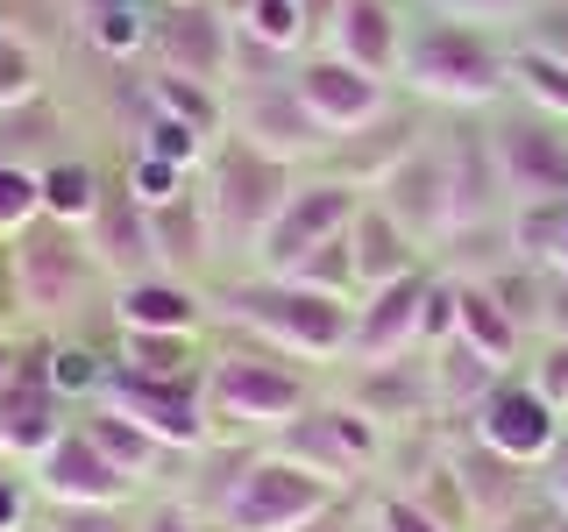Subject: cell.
<instances>
[{"instance_id":"cell-56","label":"cell","mask_w":568,"mask_h":532,"mask_svg":"<svg viewBox=\"0 0 568 532\" xmlns=\"http://www.w3.org/2000/svg\"><path fill=\"white\" fill-rule=\"evenodd\" d=\"M171 8H185V0H171Z\"/></svg>"},{"instance_id":"cell-6","label":"cell","mask_w":568,"mask_h":532,"mask_svg":"<svg viewBox=\"0 0 568 532\" xmlns=\"http://www.w3.org/2000/svg\"><path fill=\"white\" fill-rule=\"evenodd\" d=\"M8 277H14V298H22L36 319H58V313H71V298L93 291L100 256H93V242H85L79 227L29 221L22 235H14V248H8Z\"/></svg>"},{"instance_id":"cell-41","label":"cell","mask_w":568,"mask_h":532,"mask_svg":"<svg viewBox=\"0 0 568 532\" xmlns=\"http://www.w3.org/2000/svg\"><path fill=\"white\" fill-rule=\"evenodd\" d=\"M185 185H192V171L164 164V156H150V150H135V156H129V192H135L142 206H171Z\"/></svg>"},{"instance_id":"cell-36","label":"cell","mask_w":568,"mask_h":532,"mask_svg":"<svg viewBox=\"0 0 568 532\" xmlns=\"http://www.w3.org/2000/svg\"><path fill=\"white\" fill-rule=\"evenodd\" d=\"M511 79L526 85V100L540 106V114H555L561 129H568V58H555V50L532 43L526 58H511Z\"/></svg>"},{"instance_id":"cell-7","label":"cell","mask_w":568,"mask_h":532,"mask_svg":"<svg viewBox=\"0 0 568 532\" xmlns=\"http://www.w3.org/2000/svg\"><path fill=\"white\" fill-rule=\"evenodd\" d=\"M100 405H114L121 419H135L142 433H156L178 454H200L213 448V419H206V390L200 377H135V369H106Z\"/></svg>"},{"instance_id":"cell-27","label":"cell","mask_w":568,"mask_h":532,"mask_svg":"<svg viewBox=\"0 0 568 532\" xmlns=\"http://www.w3.org/2000/svg\"><path fill=\"white\" fill-rule=\"evenodd\" d=\"M426 383H434L440 412H476V405L505 383V369H497L490 355H476L469 341H440V348H426Z\"/></svg>"},{"instance_id":"cell-48","label":"cell","mask_w":568,"mask_h":532,"mask_svg":"<svg viewBox=\"0 0 568 532\" xmlns=\"http://www.w3.org/2000/svg\"><path fill=\"white\" fill-rule=\"evenodd\" d=\"M135 532H213V525L200 519V511H185V504H156Z\"/></svg>"},{"instance_id":"cell-24","label":"cell","mask_w":568,"mask_h":532,"mask_svg":"<svg viewBox=\"0 0 568 532\" xmlns=\"http://www.w3.org/2000/svg\"><path fill=\"white\" fill-rule=\"evenodd\" d=\"M79 426H85V433H93V448H100L106 461H114V469L129 475L135 490H142V483H156V475H164L171 461H192V454L164 448V440H156V433H142L135 419H121L114 405H100V398H93V405H79Z\"/></svg>"},{"instance_id":"cell-2","label":"cell","mask_w":568,"mask_h":532,"mask_svg":"<svg viewBox=\"0 0 568 532\" xmlns=\"http://www.w3.org/2000/svg\"><path fill=\"white\" fill-rule=\"evenodd\" d=\"M398 79L413 85L419 100H440V106H462V114H469V106H490L511 85V64L476 22H448V14H440V22H419L405 35Z\"/></svg>"},{"instance_id":"cell-30","label":"cell","mask_w":568,"mask_h":532,"mask_svg":"<svg viewBox=\"0 0 568 532\" xmlns=\"http://www.w3.org/2000/svg\"><path fill=\"white\" fill-rule=\"evenodd\" d=\"M511 227V256L526 263V270H555V263L568 256V206L561 200H526L505 213Z\"/></svg>"},{"instance_id":"cell-4","label":"cell","mask_w":568,"mask_h":532,"mask_svg":"<svg viewBox=\"0 0 568 532\" xmlns=\"http://www.w3.org/2000/svg\"><path fill=\"white\" fill-rule=\"evenodd\" d=\"M327 511H342V483H327V475L284 461L277 448H263V454H248L227 504L213 511V532H306Z\"/></svg>"},{"instance_id":"cell-54","label":"cell","mask_w":568,"mask_h":532,"mask_svg":"<svg viewBox=\"0 0 568 532\" xmlns=\"http://www.w3.org/2000/svg\"><path fill=\"white\" fill-rule=\"evenodd\" d=\"M85 8H114V0H85Z\"/></svg>"},{"instance_id":"cell-50","label":"cell","mask_w":568,"mask_h":532,"mask_svg":"<svg viewBox=\"0 0 568 532\" xmlns=\"http://www.w3.org/2000/svg\"><path fill=\"white\" fill-rule=\"evenodd\" d=\"M540 490H547V497H555V504L568 511V426H561L555 454H547V469H540Z\"/></svg>"},{"instance_id":"cell-43","label":"cell","mask_w":568,"mask_h":532,"mask_svg":"<svg viewBox=\"0 0 568 532\" xmlns=\"http://www.w3.org/2000/svg\"><path fill=\"white\" fill-rule=\"evenodd\" d=\"M526 383H532V390H540V398L568 419V334H555V341L540 348V362H532V377H526Z\"/></svg>"},{"instance_id":"cell-35","label":"cell","mask_w":568,"mask_h":532,"mask_svg":"<svg viewBox=\"0 0 568 532\" xmlns=\"http://www.w3.org/2000/svg\"><path fill=\"white\" fill-rule=\"evenodd\" d=\"M235 29H248L256 43L284 50V58H298V50L313 43V29H306V0H248Z\"/></svg>"},{"instance_id":"cell-12","label":"cell","mask_w":568,"mask_h":532,"mask_svg":"<svg viewBox=\"0 0 568 532\" xmlns=\"http://www.w3.org/2000/svg\"><path fill=\"white\" fill-rule=\"evenodd\" d=\"M235 142H248V150H263V156H277V164H292V171L334 150V135L306 114V100H298L292 79L242 85V100H235Z\"/></svg>"},{"instance_id":"cell-25","label":"cell","mask_w":568,"mask_h":532,"mask_svg":"<svg viewBox=\"0 0 568 532\" xmlns=\"http://www.w3.org/2000/svg\"><path fill=\"white\" fill-rule=\"evenodd\" d=\"M455 341H469L476 355H490L511 377V362H519V348H526V327L497 306V291L484 277H455Z\"/></svg>"},{"instance_id":"cell-20","label":"cell","mask_w":568,"mask_h":532,"mask_svg":"<svg viewBox=\"0 0 568 532\" xmlns=\"http://www.w3.org/2000/svg\"><path fill=\"white\" fill-rule=\"evenodd\" d=\"M227 43H235V22H221L206 0H185V8H171V22H156L164 71H185L200 85H227Z\"/></svg>"},{"instance_id":"cell-38","label":"cell","mask_w":568,"mask_h":532,"mask_svg":"<svg viewBox=\"0 0 568 532\" xmlns=\"http://www.w3.org/2000/svg\"><path fill=\"white\" fill-rule=\"evenodd\" d=\"M320 419H327V426H334V440H342V448L355 454V469H369V461L384 454V419H369L363 405L327 398V405H320Z\"/></svg>"},{"instance_id":"cell-42","label":"cell","mask_w":568,"mask_h":532,"mask_svg":"<svg viewBox=\"0 0 568 532\" xmlns=\"http://www.w3.org/2000/svg\"><path fill=\"white\" fill-rule=\"evenodd\" d=\"M129 504H43V532H135Z\"/></svg>"},{"instance_id":"cell-53","label":"cell","mask_w":568,"mask_h":532,"mask_svg":"<svg viewBox=\"0 0 568 532\" xmlns=\"http://www.w3.org/2000/svg\"><path fill=\"white\" fill-rule=\"evenodd\" d=\"M306 532H348V525H342V511H327V519H320V525H306Z\"/></svg>"},{"instance_id":"cell-18","label":"cell","mask_w":568,"mask_h":532,"mask_svg":"<svg viewBox=\"0 0 568 532\" xmlns=\"http://www.w3.org/2000/svg\"><path fill=\"white\" fill-rule=\"evenodd\" d=\"M85 242H93L100 270L114 284H135V277H164V263H156V235H150V206L135 200L129 185L106 192L93 227H85Z\"/></svg>"},{"instance_id":"cell-34","label":"cell","mask_w":568,"mask_h":532,"mask_svg":"<svg viewBox=\"0 0 568 532\" xmlns=\"http://www.w3.org/2000/svg\"><path fill=\"white\" fill-rule=\"evenodd\" d=\"M106 355H93L85 341H58V348H43V377H50V390H58L64 405H93L100 398V383H106Z\"/></svg>"},{"instance_id":"cell-47","label":"cell","mask_w":568,"mask_h":532,"mask_svg":"<svg viewBox=\"0 0 568 532\" xmlns=\"http://www.w3.org/2000/svg\"><path fill=\"white\" fill-rule=\"evenodd\" d=\"M448 22H505V14H526L532 0H434Z\"/></svg>"},{"instance_id":"cell-51","label":"cell","mask_w":568,"mask_h":532,"mask_svg":"<svg viewBox=\"0 0 568 532\" xmlns=\"http://www.w3.org/2000/svg\"><path fill=\"white\" fill-rule=\"evenodd\" d=\"M490 532H561V519H547V511H532V504H526V511H511V519H505V525H490Z\"/></svg>"},{"instance_id":"cell-37","label":"cell","mask_w":568,"mask_h":532,"mask_svg":"<svg viewBox=\"0 0 568 532\" xmlns=\"http://www.w3.org/2000/svg\"><path fill=\"white\" fill-rule=\"evenodd\" d=\"M85 35H93L106 58H135V50H150V43H156L150 14H142L135 0H114V8H85Z\"/></svg>"},{"instance_id":"cell-40","label":"cell","mask_w":568,"mask_h":532,"mask_svg":"<svg viewBox=\"0 0 568 532\" xmlns=\"http://www.w3.org/2000/svg\"><path fill=\"white\" fill-rule=\"evenodd\" d=\"M135 150H150V156H164V164H178V171H200L206 156H213V142L200 135V129H185V121H171V114H156L150 121V135L135 142Z\"/></svg>"},{"instance_id":"cell-28","label":"cell","mask_w":568,"mask_h":532,"mask_svg":"<svg viewBox=\"0 0 568 532\" xmlns=\"http://www.w3.org/2000/svg\"><path fill=\"white\" fill-rule=\"evenodd\" d=\"M36 185H43V221H64V227H79V235L93 227V213L106 200L100 171L85 164V156H58V164H43Z\"/></svg>"},{"instance_id":"cell-1","label":"cell","mask_w":568,"mask_h":532,"mask_svg":"<svg viewBox=\"0 0 568 532\" xmlns=\"http://www.w3.org/2000/svg\"><path fill=\"white\" fill-rule=\"evenodd\" d=\"M221 313L242 319L248 334H263L277 355H306V362H334L348 355V327H355V306L348 298H327V291H306L292 277H242L221 291Z\"/></svg>"},{"instance_id":"cell-23","label":"cell","mask_w":568,"mask_h":532,"mask_svg":"<svg viewBox=\"0 0 568 532\" xmlns=\"http://www.w3.org/2000/svg\"><path fill=\"white\" fill-rule=\"evenodd\" d=\"M348 256H355V298L363 291H377V284H390V277H413V270H426V248L405 235L398 221L377 206V200H363V213H355V227H348Z\"/></svg>"},{"instance_id":"cell-57","label":"cell","mask_w":568,"mask_h":532,"mask_svg":"<svg viewBox=\"0 0 568 532\" xmlns=\"http://www.w3.org/2000/svg\"><path fill=\"white\" fill-rule=\"evenodd\" d=\"M561 206H568V192H561Z\"/></svg>"},{"instance_id":"cell-33","label":"cell","mask_w":568,"mask_h":532,"mask_svg":"<svg viewBox=\"0 0 568 532\" xmlns=\"http://www.w3.org/2000/svg\"><path fill=\"white\" fill-rule=\"evenodd\" d=\"M121 369H135V377H206L200 348H192V334H121Z\"/></svg>"},{"instance_id":"cell-3","label":"cell","mask_w":568,"mask_h":532,"mask_svg":"<svg viewBox=\"0 0 568 532\" xmlns=\"http://www.w3.org/2000/svg\"><path fill=\"white\" fill-rule=\"evenodd\" d=\"M292 185H298L292 164L248 150V142H227L206 164V185H200L206 221H213V256H221V248H248V256H256L263 235H271V221L284 213V200H292Z\"/></svg>"},{"instance_id":"cell-46","label":"cell","mask_w":568,"mask_h":532,"mask_svg":"<svg viewBox=\"0 0 568 532\" xmlns=\"http://www.w3.org/2000/svg\"><path fill=\"white\" fill-rule=\"evenodd\" d=\"M22 100H36V58L22 43H8L0 50V106H22Z\"/></svg>"},{"instance_id":"cell-52","label":"cell","mask_w":568,"mask_h":532,"mask_svg":"<svg viewBox=\"0 0 568 532\" xmlns=\"http://www.w3.org/2000/svg\"><path fill=\"white\" fill-rule=\"evenodd\" d=\"M14 369H22V348H14V341H8V334H0V383H8V377H14Z\"/></svg>"},{"instance_id":"cell-9","label":"cell","mask_w":568,"mask_h":532,"mask_svg":"<svg viewBox=\"0 0 568 532\" xmlns=\"http://www.w3.org/2000/svg\"><path fill=\"white\" fill-rule=\"evenodd\" d=\"M369 200H377L419 248H440V242H448V227H455L448 156H440V142H413V150H405L398 164H390L377 185H369Z\"/></svg>"},{"instance_id":"cell-22","label":"cell","mask_w":568,"mask_h":532,"mask_svg":"<svg viewBox=\"0 0 568 532\" xmlns=\"http://www.w3.org/2000/svg\"><path fill=\"white\" fill-rule=\"evenodd\" d=\"M320 50H334V58L377 71V79H398V58H405V22L390 0H342V14H334V35Z\"/></svg>"},{"instance_id":"cell-49","label":"cell","mask_w":568,"mask_h":532,"mask_svg":"<svg viewBox=\"0 0 568 532\" xmlns=\"http://www.w3.org/2000/svg\"><path fill=\"white\" fill-rule=\"evenodd\" d=\"M540 327L547 334H568V277L547 270V298H540Z\"/></svg>"},{"instance_id":"cell-44","label":"cell","mask_w":568,"mask_h":532,"mask_svg":"<svg viewBox=\"0 0 568 532\" xmlns=\"http://www.w3.org/2000/svg\"><path fill=\"white\" fill-rule=\"evenodd\" d=\"M369 532H448L426 504L413 497H377V511H369Z\"/></svg>"},{"instance_id":"cell-16","label":"cell","mask_w":568,"mask_h":532,"mask_svg":"<svg viewBox=\"0 0 568 532\" xmlns=\"http://www.w3.org/2000/svg\"><path fill=\"white\" fill-rule=\"evenodd\" d=\"M440 156H448V200H455V227L505 221V213H511V192H505V171H497L490 129H476V121H455V129L440 135ZM455 227H448V235H455Z\"/></svg>"},{"instance_id":"cell-14","label":"cell","mask_w":568,"mask_h":532,"mask_svg":"<svg viewBox=\"0 0 568 532\" xmlns=\"http://www.w3.org/2000/svg\"><path fill=\"white\" fill-rule=\"evenodd\" d=\"M29 483H36L43 504H129V497H135V483L93 448V433H85L79 419H71L64 433L29 461Z\"/></svg>"},{"instance_id":"cell-39","label":"cell","mask_w":568,"mask_h":532,"mask_svg":"<svg viewBox=\"0 0 568 532\" xmlns=\"http://www.w3.org/2000/svg\"><path fill=\"white\" fill-rule=\"evenodd\" d=\"M29 221H43V185H36V171L0 156V242H14Z\"/></svg>"},{"instance_id":"cell-29","label":"cell","mask_w":568,"mask_h":532,"mask_svg":"<svg viewBox=\"0 0 568 532\" xmlns=\"http://www.w3.org/2000/svg\"><path fill=\"white\" fill-rule=\"evenodd\" d=\"M271 448H277L284 461H298V469H313V475H327V483H342V490L355 483V454L334 440V426L320 419V405H306L292 426H277Z\"/></svg>"},{"instance_id":"cell-55","label":"cell","mask_w":568,"mask_h":532,"mask_svg":"<svg viewBox=\"0 0 568 532\" xmlns=\"http://www.w3.org/2000/svg\"><path fill=\"white\" fill-rule=\"evenodd\" d=\"M555 270H561V277H568V256H561V263H555Z\"/></svg>"},{"instance_id":"cell-31","label":"cell","mask_w":568,"mask_h":532,"mask_svg":"<svg viewBox=\"0 0 568 532\" xmlns=\"http://www.w3.org/2000/svg\"><path fill=\"white\" fill-rule=\"evenodd\" d=\"M0 156L22 171L58 164V106L50 100H22V106H0Z\"/></svg>"},{"instance_id":"cell-8","label":"cell","mask_w":568,"mask_h":532,"mask_svg":"<svg viewBox=\"0 0 568 532\" xmlns=\"http://www.w3.org/2000/svg\"><path fill=\"white\" fill-rule=\"evenodd\" d=\"M369 192L363 185H348V177H298L292 185V200H284V213L271 221V235H263L256 248V270L263 277H284L298 256H313L320 242H334V235H348L355 227V213H363Z\"/></svg>"},{"instance_id":"cell-10","label":"cell","mask_w":568,"mask_h":532,"mask_svg":"<svg viewBox=\"0 0 568 532\" xmlns=\"http://www.w3.org/2000/svg\"><path fill=\"white\" fill-rule=\"evenodd\" d=\"M292 85H298V100H306V114H313L334 142L390 114V79H377V71H363V64H348V58H334V50L298 58Z\"/></svg>"},{"instance_id":"cell-19","label":"cell","mask_w":568,"mask_h":532,"mask_svg":"<svg viewBox=\"0 0 568 532\" xmlns=\"http://www.w3.org/2000/svg\"><path fill=\"white\" fill-rule=\"evenodd\" d=\"M455 475H462V497H469V525H476V532L505 525L511 511H526L532 490H540V475H532L526 461L497 454V448H484V440L455 454Z\"/></svg>"},{"instance_id":"cell-45","label":"cell","mask_w":568,"mask_h":532,"mask_svg":"<svg viewBox=\"0 0 568 532\" xmlns=\"http://www.w3.org/2000/svg\"><path fill=\"white\" fill-rule=\"evenodd\" d=\"M29 475L14 469L8 454H0V532H29Z\"/></svg>"},{"instance_id":"cell-13","label":"cell","mask_w":568,"mask_h":532,"mask_svg":"<svg viewBox=\"0 0 568 532\" xmlns=\"http://www.w3.org/2000/svg\"><path fill=\"white\" fill-rule=\"evenodd\" d=\"M490 150H497V171H505L511 206L561 200L568 192V135H561L555 114H505L490 129Z\"/></svg>"},{"instance_id":"cell-26","label":"cell","mask_w":568,"mask_h":532,"mask_svg":"<svg viewBox=\"0 0 568 532\" xmlns=\"http://www.w3.org/2000/svg\"><path fill=\"white\" fill-rule=\"evenodd\" d=\"M150 235H156V263H164V277L206 270V263H213V221H206L200 185H185L171 206H150Z\"/></svg>"},{"instance_id":"cell-32","label":"cell","mask_w":568,"mask_h":532,"mask_svg":"<svg viewBox=\"0 0 568 532\" xmlns=\"http://www.w3.org/2000/svg\"><path fill=\"white\" fill-rule=\"evenodd\" d=\"M150 106L171 114V121H185V129H200L206 142L221 135V121H227L221 85H200V79H185V71H156V79H150Z\"/></svg>"},{"instance_id":"cell-5","label":"cell","mask_w":568,"mask_h":532,"mask_svg":"<svg viewBox=\"0 0 568 532\" xmlns=\"http://www.w3.org/2000/svg\"><path fill=\"white\" fill-rule=\"evenodd\" d=\"M206 419L213 426H292L313 405V390L298 369H284V355H206Z\"/></svg>"},{"instance_id":"cell-17","label":"cell","mask_w":568,"mask_h":532,"mask_svg":"<svg viewBox=\"0 0 568 532\" xmlns=\"http://www.w3.org/2000/svg\"><path fill=\"white\" fill-rule=\"evenodd\" d=\"M64 426H71V419H64V398L50 390L43 362H36V355H22V369L0 383V454H8V461H36L50 440L64 433Z\"/></svg>"},{"instance_id":"cell-11","label":"cell","mask_w":568,"mask_h":532,"mask_svg":"<svg viewBox=\"0 0 568 532\" xmlns=\"http://www.w3.org/2000/svg\"><path fill=\"white\" fill-rule=\"evenodd\" d=\"M426 291H434V270L390 277L377 291L355 298V327H348V355L355 362H405V355L426 348Z\"/></svg>"},{"instance_id":"cell-21","label":"cell","mask_w":568,"mask_h":532,"mask_svg":"<svg viewBox=\"0 0 568 532\" xmlns=\"http://www.w3.org/2000/svg\"><path fill=\"white\" fill-rule=\"evenodd\" d=\"M114 327L121 334H200L206 298L185 277H135V284H114Z\"/></svg>"},{"instance_id":"cell-15","label":"cell","mask_w":568,"mask_h":532,"mask_svg":"<svg viewBox=\"0 0 568 532\" xmlns=\"http://www.w3.org/2000/svg\"><path fill=\"white\" fill-rule=\"evenodd\" d=\"M561 426H568V419H561L526 377H505L484 405H476V440H484V448H497V454H511V461H526V469H547Z\"/></svg>"}]
</instances>
